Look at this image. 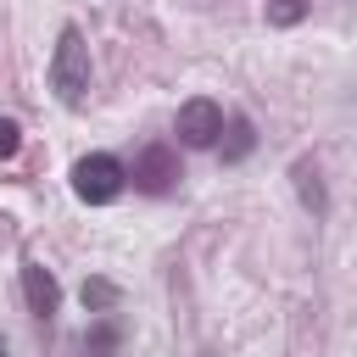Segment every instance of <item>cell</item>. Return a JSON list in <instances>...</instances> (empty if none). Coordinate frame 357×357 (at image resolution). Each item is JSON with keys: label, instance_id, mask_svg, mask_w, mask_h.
Returning a JSON list of instances; mask_svg holds the SVG:
<instances>
[{"label": "cell", "instance_id": "9", "mask_svg": "<svg viewBox=\"0 0 357 357\" xmlns=\"http://www.w3.org/2000/svg\"><path fill=\"white\" fill-rule=\"evenodd\" d=\"M84 307L89 312H112L117 307V284L112 279H84Z\"/></svg>", "mask_w": 357, "mask_h": 357}, {"label": "cell", "instance_id": "2", "mask_svg": "<svg viewBox=\"0 0 357 357\" xmlns=\"http://www.w3.org/2000/svg\"><path fill=\"white\" fill-rule=\"evenodd\" d=\"M123 184H128V173H123V162H117V156H106V151H95V156H78V162H73V195H78V201H89V206L117 201V195H123Z\"/></svg>", "mask_w": 357, "mask_h": 357}, {"label": "cell", "instance_id": "11", "mask_svg": "<svg viewBox=\"0 0 357 357\" xmlns=\"http://www.w3.org/2000/svg\"><path fill=\"white\" fill-rule=\"evenodd\" d=\"M17 145H22V128H17L11 117H0V156H11Z\"/></svg>", "mask_w": 357, "mask_h": 357}, {"label": "cell", "instance_id": "8", "mask_svg": "<svg viewBox=\"0 0 357 357\" xmlns=\"http://www.w3.org/2000/svg\"><path fill=\"white\" fill-rule=\"evenodd\" d=\"M251 145H257L251 123H245V117H234V123H229V139H223V162H245V156H251Z\"/></svg>", "mask_w": 357, "mask_h": 357}, {"label": "cell", "instance_id": "6", "mask_svg": "<svg viewBox=\"0 0 357 357\" xmlns=\"http://www.w3.org/2000/svg\"><path fill=\"white\" fill-rule=\"evenodd\" d=\"M290 178H296V195H301V206H307L312 218H324V212H329V195H324V178H318V167L301 156V162L290 167Z\"/></svg>", "mask_w": 357, "mask_h": 357}, {"label": "cell", "instance_id": "12", "mask_svg": "<svg viewBox=\"0 0 357 357\" xmlns=\"http://www.w3.org/2000/svg\"><path fill=\"white\" fill-rule=\"evenodd\" d=\"M201 357H218V351H201Z\"/></svg>", "mask_w": 357, "mask_h": 357}, {"label": "cell", "instance_id": "1", "mask_svg": "<svg viewBox=\"0 0 357 357\" xmlns=\"http://www.w3.org/2000/svg\"><path fill=\"white\" fill-rule=\"evenodd\" d=\"M50 89L61 106H84L89 95V45L78 28H61L56 33V56H50Z\"/></svg>", "mask_w": 357, "mask_h": 357}, {"label": "cell", "instance_id": "4", "mask_svg": "<svg viewBox=\"0 0 357 357\" xmlns=\"http://www.w3.org/2000/svg\"><path fill=\"white\" fill-rule=\"evenodd\" d=\"M178 178H184V173H178V151H173V145H145V151L134 156V184H139L145 195H167Z\"/></svg>", "mask_w": 357, "mask_h": 357}, {"label": "cell", "instance_id": "3", "mask_svg": "<svg viewBox=\"0 0 357 357\" xmlns=\"http://www.w3.org/2000/svg\"><path fill=\"white\" fill-rule=\"evenodd\" d=\"M218 134H223V106H218V100L195 95V100L178 106V139H184V145L206 151V145H218Z\"/></svg>", "mask_w": 357, "mask_h": 357}, {"label": "cell", "instance_id": "5", "mask_svg": "<svg viewBox=\"0 0 357 357\" xmlns=\"http://www.w3.org/2000/svg\"><path fill=\"white\" fill-rule=\"evenodd\" d=\"M22 301H28L33 318H56V307H61V284L50 279V268L22 262Z\"/></svg>", "mask_w": 357, "mask_h": 357}, {"label": "cell", "instance_id": "10", "mask_svg": "<svg viewBox=\"0 0 357 357\" xmlns=\"http://www.w3.org/2000/svg\"><path fill=\"white\" fill-rule=\"evenodd\" d=\"M307 11H312V0H268V22L273 28H296Z\"/></svg>", "mask_w": 357, "mask_h": 357}, {"label": "cell", "instance_id": "13", "mask_svg": "<svg viewBox=\"0 0 357 357\" xmlns=\"http://www.w3.org/2000/svg\"><path fill=\"white\" fill-rule=\"evenodd\" d=\"M0 357H6V340H0Z\"/></svg>", "mask_w": 357, "mask_h": 357}, {"label": "cell", "instance_id": "7", "mask_svg": "<svg viewBox=\"0 0 357 357\" xmlns=\"http://www.w3.org/2000/svg\"><path fill=\"white\" fill-rule=\"evenodd\" d=\"M84 346H89V357H117V346H123V329H117V318H100V324L84 335Z\"/></svg>", "mask_w": 357, "mask_h": 357}]
</instances>
